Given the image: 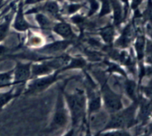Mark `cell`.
Listing matches in <instances>:
<instances>
[{"label": "cell", "mask_w": 152, "mask_h": 136, "mask_svg": "<svg viewBox=\"0 0 152 136\" xmlns=\"http://www.w3.org/2000/svg\"><path fill=\"white\" fill-rule=\"evenodd\" d=\"M4 0H0V2H4Z\"/></svg>", "instance_id": "31"}, {"label": "cell", "mask_w": 152, "mask_h": 136, "mask_svg": "<svg viewBox=\"0 0 152 136\" xmlns=\"http://www.w3.org/2000/svg\"><path fill=\"white\" fill-rule=\"evenodd\" d=\"M35 19L39 25V28L43 30H51L53 24L51 19L48 17L44 13H35Z\"/></svg>", "instance_id": "21"}, {"label": "cell", "mask_w": 152, "mask_h": 136, "mask_svg": "<svg viewBox=\"0 0 152 136\" xmlns=\"http://www.w3.org/2000/svg\"><path fill=\"white\" fill-rule=\"evenodd\" d=\"M4 4H5V3H4V2H0V11H1V8H2V7L4 5Z\"/></svg>", "instance_id": "30"}, {"label": "cell", "mask_w": 152, "mask_h": 136, "mask_svg": "<svg viewBox=\"0 0 152 136\" xmlns=\"http://www.w3.org/2000/svg\"><path fill=\"white\" fill-rule=\"evenodd\" d=\"M139 106H140V109L138 116L137 117L138 124H140V122L142 124H147L148 120H150L151 118V99L147 100L146 98H140L139 101Z\"/></svg>", "instance_id": "16"}, {"label": "cell", "mask_w": 152, "mask_h": 136, "mask_svg": "<svg viewBox=\"0 0 152 136\" xmlns=\"http://www.w3.org/2000/svg\"><path fill=\"white\" fill-rule=\"evenodd\" d=\"M45 0H23L24 6L27 5H33V4H37L39 3H41Z\"/></svg>", "instance_id": "29"}, {"label": "cell", "mask_w": 152, "mask_h": 136, "mask_svg": "<svg viewBox=\"0 0 152 136\" xmlns=\"http://www.w3.org/2000/svg\"><path fill=\"white\" fill-rule=\"evenodd\" d=\"M59 1H61V0H59Z\"/></svg>", "instance_id": "32"}, {"label": "cell", "mask_w": 152, "mask_h": 136, "mask_svg": "<svg viewBox=\"0 0 152 136\" xmlns=\"http://www.w3.org/2000/svg\"><path fill=\"white\" fill-rule=\"evenodd\" d=\"M75 41L71 40H58L53 41L49 44L42 46L40 47H37L35 50L37 53L39 54L45 55H53L57 53H62L68 48L71 45L74 44Z\"/></svg>", "instance_id": "9"}, {"label": "cell", "mask_w": 152, "mask_h": 136, "mask_svg": "<svg viewBox=\"0 0 152 136\" xmlns=\"http://www.w3.org/2000/svg\"><path fill=\"white\" fill-rule=\"evenodd\" d=\"M25 11H24L23 0H18V4L16 6V14L14 16V20L13 23V28L18 32H25L27 30L37 27L31 25L25 19Z\"/></svg>", "instance_id": "11"}, {"label": "cell", "mask_w": 152, "mask_h": 136, "mask_svg": "<svg viewBox=\"0 0 152 136\" xmlns=\"http://www.w3.org/2000/svg\"><path fill=\"white\" fill-rule=\"evenodd\" d=\"M17 1H18V0H17Z\"/></svg>", "instance_id": "33"}, {"label": "cell", "mask_w": 152, "mask_h": 136, "mask_svg": "<svg viewBox=\"0 0 152 136\" xmlns=\"http://www.w3.org/2000/svg\"><path fill=\"white\" fill-rule=\"evenodd\" d=\"M88 3L89 8L87 17L90 18L93 16L95 13H97V11L99 10V1L98 0H88Z\"/></svg>", "instance_id": "27"}, {"label": "cell", "mask_w": 152, "mask_h": 136, "mask_svg": "<svg viewBox=\"0 0 152 136\" xmlns=\"http://www.w3.org/2000/svg\"><path fill=\"white\" fill-rule=\"evenodd\" d=\"M85 73V93L87 99V117L94 112L100 110L102 107V98L97 84L92 79L91 76L86 72Z\"/></svg>", "instance_id": "5"}, {"label": "cell", "mask_w": 152, "mask_h": 136, "mask_svg": "<svg viewBox=\"0 0 152 136\" xmlns=\"http://www.w3.org/2000/svg\"><path fill=\"white\" fill-rule=\"evenodd\" d=\"M44 38L37 34H29L28 36L26 45L31 47H40L42 46Z\"/></svg>", "instance_id": "25"}, {"label": "cell", "mask_w": 152, "mask_h": 136, "mask_svg": "<svg viewBox=\"0 0 152 136\" xmlns=\"http://www.w3.org/2000/svg\"><path fill=\"white\" fill-rule=\"evenodd\" d=\"M25 88V86H12L8 91L0 93V111L12 100L16 98L23 93Z\"/></svg>", "instance_id": "14"}, {"label": "cell", "mask_w": 152, "mask_h": 136, "mask_svg": "<svg viewBox=\"0 0 152 136\" xmlns=\"http://www.w3.org/2000/svg\"><path fill=\"white\" fill-rule=\"evenodd\" d=\"M64 72L62 69H56L49 75L37 77L33 78L31 83L26 84L23 94L25 95H32L45 91L52 84L61 79L60 74Z\"/></svg>", "instance_id": "6"}, {"label": "cell", "mask_w": 152, "mask_h": 136, "mask_svg": "<svg viewBox=\"0 0 152 136\" xmlns=\"http://www.w3.org/2000/svg\"><path fill=\"white\" fill-rule=\"evenodd\" d=\"M109 118V113L108 112L99 110L96 112H94L91 115L88 117L87 119V127L88 130H94L97 131L96 135H99L102 131V129L106 124Z\"/></svg>", "instance_id": "10"}, {"label": "cell", "mask_w": 152, "mask_h": 136, "mask_svg": "<svg viewBox=\"0 0 152 136\" xmlns=\"http://www.w3.org/2000/svg\"><path fill=\"white\" fill-rule=\"evenodd\" d=\"M111 10L113 12V25L115 27H120L125 21L123 6L120 0H109Z\"/></svg>", "instance_id": "15"}, {"label": "cell", "mask_w": 152, "mask_h": 136, "mask_svg": "<svg viewBox=\"0 0 152 136\" xmlns=\"http://www.w3.org/2000/svg\"><path fill=\"white\" fill-rule=\"evenodd\" d=\"M13 15L14 12L12 10L11 13H9L8 14L4 16L3 20L0 22V43L2 42L8 35Z\"/></svg>", "instance_id": "19"}, {"label": "cell", "mask_w": 152, "mask_h": 136, "mask_svg": "<svg viewBox=\"0 0 152 136\" xmlns=\"http://www.w3.org/2000/svg\"><path fill=\"white\" fill-rule=\"evenodd\" d=\"M33 62L22 63L17 61L13 68V86H26L28 80L31 79V64Z\"/></svg>", "instance_id": "8"}, {"label": "cell", "mask_w": 152, "mask_h": 136, "mask_svg": "<svg viewBox=\"0 0 152 136\" xmlns=\"http://www.w3.org/2000/svg\"><path fill=\"white\" fill-rule=\"evenodd\" d=\"M13 69L0 72V89L13 86Z\"/></svg>", "instance_id": "22"}, {"label": "cell", "mask_w": 152, "mask_h": 136, "mask_svg": "<svg viewBox=\"0 0 152 136\" xmlns=\"http://www.w3.org/2000/svg\"><path fill=\"white\" fill-rule=\"evenodd\" d=\"M94 76L100 85L99 93L103 101L105 110L109 114L119 111L123 108L122 95L116 93L108 84V77L105 71L100 69H91Z\"/></svg>", "instance_id": "4"}, {"label": "cell", "mask_w": 152, "mask_h": 136, "mask_svg": "<svg viewBox=\"0 0 152 136\" xmlns=\"http://www.w3.org/2000/svg\"><path fill=\"white\" fill-rule=\"evenodd\" d=\"M135 32L136 30L132 23L127 24L122 30L120 36L114 41V46L117 48H128L134 39Z\"/></svg>", "instance_id": "12"}, {"label": "cell", "mask_w": 152, "mask_h": 136, "mask_svg": "<svg viewBox=\"0 0 152 136\" xmlns=\"http://www.w3.org/2000/svg\"><path fill=\"white\" fill-rule=\"evenodd\" d=\"M51 30L53 33H55L56 35L60 36L63 39L75 41L78 38L77 34L73 30L71 24L65 22V20L59 21L56 23L53 24Z\"/></svg>", "instance_id": "13"}, {"label": "cell", "mask_w": 152, "mask_h": 136, "mask_svg": "<svg viewBox=\"0 0 152 136\" xmlns=\"http://www.w3.org/2000/svg\"><path fill=\"white\" fill-rule=\"evenodd\" d=\"M139 101L140 98L139 100L132 101V104L126 108L123 107L119 111L109 114L108 121L99 134L108 130H127L138 124L136 114L139 107Z\"/></svg>", "instance_id": "2"}, {"label": "cell", "mask_w": 152, "mask_h": 136, "mask_svg": "<svg viewBox=\"0 0 152 136\" xmlns=\"http://www.w3.org/2000/svg\"><path fill=\"white\" fill-rule=\"evenodd\" d=\"M86 6L85 3H78V2H73L70 3V4H66L64 7L63 10H62V13H65L68 16H72V15L77 13L82 8Z\"/></svg>", "instance_id": "23"}, {"label": "cell", "mask_w": 152, "mask_h": 136, "mask_svg": "<svg viewBox=\"0 0 152 136\" xmlns=\"http://www.w3.org/2000/svg\"><path fill=\"white\" fill-rule=\"evenodd\" d=\"M70 22L77 25L79 28L82 29L83 30L85 27H87L88 24V17H86L83 15L79 14V13H75V14L72 15L70 18Z\"/></svg>", "instance_id": "24"}, {"label": "cell", "mask_w": 152, "mask_h": 136, "mask_svg": "<svg viewBox=\"0 0 152 136\" xmlns=\"http://www.w3.org/2000/svg\"><path fill=\"white\" fill-rule=\"evenodd\" d=\"M77 78V75L69 77L59 86L54 112L52 116L51 121L46 129L45 132L52 133L53 132L59 131V130L65 129L68 125V121H69V112H68V109H67L64 93L65 92V87L68 82Z\"/></svg>", "instance_id": "3"}, {"label": "cell", "mask_w": 152, "mask_h": 136, "mask_svg": "<svg viewBox=\"0 0 152 136\" xmlns=\"http://www.w3.org/2000/svg\"><path fill=\"white\" fill-rule=\"evenodd\" d=\"M120 2L123 4V10H124V19L126 20L127 19L128 13H129V0H120Z\"/></svg>", "instance_id": "28"}, {"label": "cell", "mask_w": 152, "mask_h": 136, "mask_svg": "<svg viewBox=\"0 0 152 136\" xmlns=\"http://www.w3.org/2000/svg\"><path fill=\"white\" fill-rule=\"evenodd\" d=\"M71 121V132L87 124V99L84 90L77 88L72 93H64Z\"/></svg>", "instance_id": "1"}, {"label": "cell", "mask_w": 152, "mask_h": 136, "mask_svg": "<svg viewBox=\"0 0 152 136\" xmlns=\"http://www.w3.org/2000/svg\"><path fill=\"white\" fill-rule=\"evenodd\" d=\"M98 34L100 35L106 45L112 46V44H114V38H115V27L113 25V24L106 25L98 30Z\"/></svg>", "instance_id": "17"}, {"label": "cell", "mask_w": 152, "mask_h": 136, "mask_svg": "<svg viewBox=\"0 0 152 136\" xmlns=\"http://www.w3.org/2000/svg\"><path fill=\"white\" fill-rule=\"evenodd\" d=\"M121 84L126 94L127 95L128 97H129V98L132 99V101L139 100V97H138L137 93V87L136 82L134 80L126 77L125 81Z\"/></svg>", "instance_id": "18"}, {"label": "cell", "mask_w": 152, "mask_h": 136, "mask_svg": "<svg viewBox=\"0 0 152 136\" xmlns=\"http://www.w3.org/2000/svg\"><path fill=\"white\" fill-rule=\"evenodd\" d=\"M37 13H45L58 21L65 20L62 16L60 6L56 0H48L42 5L36 6L28 10L25 12V15L35 14Z\"/></svg>", "instance_id": "7"}, {"label": "cell", "mask_w": 152, "mask_h": 136, "mask_svg": "<svg viewBox=\"0 0 152 136\" xmlns=\"http://www.w3.org/2000/svg\"><path fill=\"white\" fill-rule=\"evenodd\" d=\"M99 1L101 2V8L98 14V19H100L111 13V7L109 0H99Z\"/></svg>", "instance_id": "26"}, {"label": "cell", "mask_w": 152, "mask_h": 136, "mask_svg": "<svg viewBox=\"0 0 152 136\" xmlns=\"http://www.w3.org/2000/svg\"><path fill=\"white\" fill-rule=\"evenodd\" d=\"M146 38L144 35H139L136 38L134 43V49L136 53L137 59L140 62H142L145 58V44H146Z\"/></svg>", "instance_id": "20"}]
</instances>
